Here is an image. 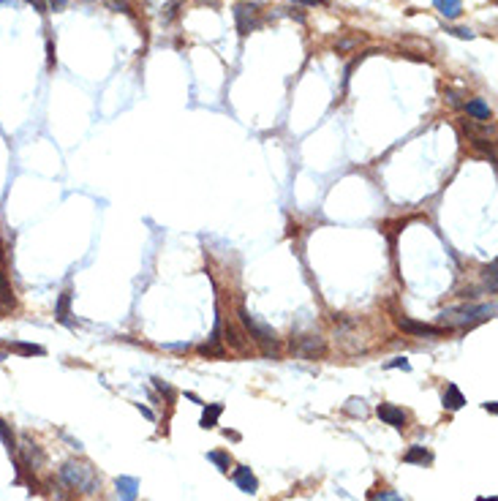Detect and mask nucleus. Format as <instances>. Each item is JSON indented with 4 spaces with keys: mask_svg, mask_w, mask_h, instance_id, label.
I'll return each instance as SVG.
<instances>
[{
    "mask_svg": "<svg viewBox=\"0 0 498 501\" xmlns=\"http://www.w3.org/2000/svg\"><path fill=\"white\" fill-rule=\"evenodd\" d=\"M376 414H379V420H382L384 425H392L395 431H406L408 417H406V411H403L400 406H395V403H379Z\"/></svg>",
    "mask_w": 498,
    "mask_h": 501,
    "instance_id": "nucleus-6",
    "label": "nucleus"
},
{
    "mask_svg": "<svg viewBox=\"0 0 498 501\" xmlns=\"http://www.w3.org/2000/svg\"><path fill=\"white\" fill-rule=\"evenodd\" d=\"M231 482H234L242 493H251V496L259 491V480H256V474H253L248 466H237L234 474H231Z\"/></svg>",
    "mask_w": 498,
    "mask_h": 501,
    "instance_id": "nucleus-8",
    "label": "nucleus"
},
{
    "mask_svg": "<svg viewBox=\"0 0 498 501\" xmlns=\"http://www.w3.org/2000/svg\"><path fill=\"white\" fill-rule=\"evenodd\" d=\"M433 6L439 8V14L446 19H457L463 14V0H433Z\"/></svg>",
    "mask_w": 498,
    "mask_h": 501,
    "instance_id": "nucleus-13",
    "label": "nucleus"
},
{
    "mask_svg": "<svg viewBox=\"0 0 498 501\" xmlns=\"http://www.w3.org/2000/svg\"><path fill=\"white\" fill-rule=\"evenodd\" d=\"M60 477L65 480V485H71L79 493H96L101 488V480L96 474V469L85 460H65L60 469Z\"/></svg>",
    "mask_w": 498,
    "mask_h": 501,
    "instance_id": "nucleus-2",
    "label": "nucleus"
},
{
    "mask_svg": "<svg viewBox=\"0 0 498 501\" xmlns=\"http://www.w3.org/2000/svg\"><path fill=\"white\" fill-rule=\"evenodd\" d=\"M237 316H240V322L245 325V330L248 335L256 340V343H262V346H276L278 338H276V330L273 327H267V325H262L259 319H253L242 305H240V311H237Z\"/></svg>",
    "mask_w": 498,
    "mask_h": 501,
    "instance_id": "nucleus-3",
    "label": "nucleus"
},
{
    "mask_svg": "<svg viewBox=\"0 0 498 501\" xmlns=\"http://www.w3.org/2000/svg\"><path fill=\"white\" fill-rule=\"evenodd\" d=\"M482 409H485V411H490V414H496V400H488V403H482Z\"/></svg>",
    "mask_w": 498,
    "mask_h": 501,
    "instance_id": "nucleus-28",
    "label": "nucleus"
},
{
    "mask_svg": "<svg viewBox=\"0 0 498 501\" xmlns=\"http://www.w3.org/2000/svg\"><path fill=\"white\" fill-rule=\"evenodd\" d=\"M368 501H406V499L400 493H395V491H382V493H371Z\"/></svg>",
    "mask_w": 498,
    "mask_h": 501,
    "instance_id": "nucleus-21",
    "label": "nucleus"
},
{
    "mask_svg": "<svg viewBox=\"0 0 498 501\" xmlns=\"http://www.w3.org/2000/svg\"><path fill=\"white\" fill-rule=\"evenodd\" d=\"M207 460H213L221 471H229V466H231V458H229V452H207Z\"/></svg>",
    "mask_w": 498,
    "mask_h": 501,
    "instance_id": "nucleus-19",
    "label": "nucleus"
},
{
    "mask_svg": "<svg viewBox=\"0 0 498 501\" xmlns=\"http://www.w3.org/2000/svg\"><path fill=\"white\" fill-rule=\"evenodd\" d=\"M346 411H351V414H360V417H362V414H365V400H362V398H351V400H349V406H346Z\"/></svg>",
    "mask_w": 498,
    "mask_h": 501,
    "instance_id": "nucleus-22",
    "label": "nucleus"
},
{
    "mask_svg": "<svg viewBox=\"0 0 498 501\" xmlns=\"http://www.w3.org/2000/svg\"><path fill=\"white\" fill-rule=\"evenodd\" d=\"M297 3H308V6H322L324 0H297Z\"/></svg>",
    "mask_w": 498,
    "mask_h": 501,
    "instance_id": "nucleus-29",
    "label": "nucleus"
},
{
    "mask_svg": "<svg viewBox=\"0 0 498 501\" xmlns=\"http://www.w3.org/2000/svg\"><path fill=\"white\" fill-rule=\"evenodd\" d=\"M0 362H6V351H0Z\"/></svg>",
    "mask_w": 498,
    "mask_h": 501,
    "instance_id": "nucleus-31",
    "label": "nucleus"
},
{
    "mask_svg": "<svg viewBox=\"0 0 498 501\" xmlns=\"http://www.w3.org/2000/svg\"><path fill=\"white\" fill-rule=\"evenodd\" d=\"M384 368H403V371H411V362H408L406 357H395V360H389Z\"/></svg>",
    "mask_w": 498,
    "mask_h": 501,
    "instance_id": "nucleus-23",
    "label": "nucleus"
},
{
    "mask_svg": "<svg viewBox=\"0 0 498 501\" xmlns=\"http://www.w3.org/2000/svg\"><path fill=\"white\" fill-rule=\"evenodd\" d=\"M136 409H139V411H142V414H145V417H147V420H156V414H153V411H150V409H147V406H142V403H136Z\"/></svg>",
    "mask_w": 498,
    "mask_h": 501,
    "instance_id": "nucleus-27",
    "label": "nucleus"
},
{
    "mask_svg": "<svg viewBox=\"0 0 498 501\" xmlns=\"http://www.w3.org/2000/svg\"><path fill=\"white\" fill-rule=\"evenodd\" d=\"M466 406V398H463V392L457 385H449L446 390H444V409H449V411H457V409H463Z\"/></svg>",
    "mask_w": 498,
    "mask_h": 501,
    "instance_id": "nucleus-11",
    "label": "nucleus"
},
{
    "mask_svg": "<svg viewBox=\"0 0 498 501\" xmlns=\"http://www.w3.org/2000/svg\"><path fill=\"white\" fill-rule=\"evenodd\" d=\"M291 351L297 357H302V360H316V357H322L327 351V343L319 335H300V338L291 340Z\"/></svg>",
    "mask_w": 498,
    "mask_h": 501,
    "instance_id": "nucleus-5",
    "label": "nucleus"
},
{
    "mask_svg": "<svg viewBox=\"0 0 498 501\" xmlns=\"http://www.w3.org/2000/svg\"><path fill=\"white\" fill-rule=\"evenodd\" d=\"M234 25H237V33L240 36H248L251 30H256L262 25L259 6H253V3H237L234 6Z\"/></svg>",
    "mask_w": 498,
    "mask_h": 501,
    "instance_id": "nucleus-4",
    "label": "nucleus"
},
{
    "mask_svg": "<svg viewBox=\"0 0 498 501\" xmlns=\"http://www.w3.org/2000/svg\"><path fill=\"white\" fill-rule=\"evenodd\" d=\"M446 33H452V36H457V39H474V30H471V28H449Z\"/></svg>",
    "mask_w": 498,
    "mask_h": 501,
    "instance_id": "nucleus-24",
    "label": "nucleus"
},
{
    "mask_svg": "<svg viewBox=\"0 0 498 501\" xmlns=\"http://www.w3.org/2000/svg\"><path fill=\"white\" fill-rule=\"evenodd\" d=\"M19 452H22V458H25V463H28V469L33 471V469H39L41 463H44V452L39 449L36 444H30L28 439H22V447H17Z\"/></svg>",
    "mask_w": 498,
    "mask_h": 501,
    "instance_id": "nucleus-10",
    "label": "nucleus"
},
{
    "mask_svg": "<svg viewBox=\"0 0 498 501\" xmlns=\"http://www.w3.org/2000/svg\"><path fill=\"white\" fill-rule=\"evenodd\" d=\"M11 351H17V354H22V357H33V354L44 357V354H47V349H44V346H39V343H22V340L11 343Z\"/></svg>",
    "mask_w": 498,
    "mask_h": 501,
    "instance_id": "nucleus-18",
    "label": "nucleus"
},
{
    "mask_svg": "<svg viewBox=\"0 0 498 501\" xmlns=\"http://www.w3.org/2000/svg\"><path fill=\"white\" fill-rule=\"evenodd\" d=\"M466 112H468V117H474V120H490V107H488V101L485 99H471L468 104H466Z\"/></svg>",
    "mask_w": 498,
    "mask_h": 501,
    "instance_id": "nucleus-12",
    "label": "nucleus"
},
{
    "mask_svg": "<svg viewBox=\"0 0 498 501\" xmlns=\"http://www.w3.org/2000/svg\"><path fill=\"white\" fill-rule=\"evenodd\" d=\"M397 327L408 335H430V338H439L446 330L444 327H433V325H422V322H414L408 316H397Z\"/></svg>",
    "mask_w": 498,
    "mask_h": 501,
    "instance_id": "nucleus-7",
    "label": "nucleus"
},
{
    "mask_svg": "<svg viewBox=\"0 0 498 501\" xmlns=\"http://www.w3.org/2000/svg\"><path fill=\"white\" fill-rule=\"evenodd\" d=\"M110 3L114 6V8H117V11H123V14H131V6H128L125 0H110Z\"/></svg>",
    "mask_w": 498,
    "mask_h": 501,
    "instance_id": "nucleus-25",
    "label": "nucleus"
},
{
    "mask_svg": "<svg viewBox=\"0 0 498 501\" xmlns=\"http://www.w3.org/2000/svg\"><path fill=\"white\" fill-rule=\"evenodd\" d=\"M0 308L3 311H11L14 308V289L8 286V278L3 273V267H0Z\"/></svg>",
    "mask_w": 498,
    "mask_h": 501,
    "instance_id": "nucleus-16",
    "label": "nucleus"
},
{
    "mask_svg": "<svg viewBox=\"0 0 498 501\" xmlns=\"http://www.w3.org/2000/svg\"><path fill=\"white\" fill-rule=\"evenodd\" d=\"M55 316H57V322L60 325H71V292L65 289L60 297H57V305H55Z\"/></svg>",
    "mask_w": 498,
    "mask_h": 501,
    "instance_id": "nucleus-14",
    "label": "nucleus"
},
{
    "mask_svg": "<svg viewBox=\"0 0 498 501\" xmlns=\"http://www.w3.org/2000/svg\"><path fill=\"white\" fill-rule=\"evenodd\" d=\"M477 501H498V496H479Z\"/></svg>",
    "mask_w": 498,
    "mask_h": 501,
    "instance_id": "nucleus-30",
    "label": "nucleus"
},
{
    "mask_svg": "<svg viewBox=\"0 0 498 501\" xmlns=\"http://www.w3.org/2000/svg\"><path fill=\"white\" fill-rule=\"evenodd\" d=\"M403 460H406V463H419V466H428V463H433V455H430L425 447H411V449L403 455Z\"/></svg>",
    "mask_w": 498,
    "mask_h": 501,
    "instance_id": "nucleus-17",
    "label": "nucleus"
},
{
    "mask_svg": "<svg viewBox=\"0 0 498 501\" xmlns=\"http://www.w3.org/2000/svg\"><path fill=\"white\" fill-rule=\"evenodd\" d=\"M0 3H11V0H0Z\"/></svg>",
    "mask_w": 498,
    "mask_h": 501,
    "instance_id": "nucleus-32",
    "label": "nucleus"
},
{
    "mask_svg": "<svg viewBox=\"0 0 498 501\" xmlns=\"http://www.w3.org/2000/svg\"><path fill=\"white\" fill-rule=\"evenodd\" d=\"M221 414H223L221 403H207V406H205V411H202V422H199V425H202L205 431H207V428H216Z\"/></svg>",
    "mask_w": 498,
    "mask_h": 501,
    "instance_id": "nucleus-15",
    "label": "nucleus"
},
{
    "mask_svg": "<svg viewBox=\"0 0 498 501\" xmlns=\"http://www.w3.org/2000/svg\"><path fill=\"white\" fill-rule=\"evenodd\" d=\"M114 488H117L120 501L139 499V480H136V477H117V480H114Z\"/></svg>",
    "mask_w": 498,
    "mask_h": 501,
    "instance_id": "nucleus-9",
    "label": "nucleus"
},
{
    "mask_svg": "<svg viewBox=\"0 0 498 501\" xmlns=\"http://www.w3.org/2000/svg\"><path fill=\"white\" fill-rule=\"evenodd\" d=\"M28 3H30V6H36V11H39V14H47V11H50V8H47V0H28Z\"/></svg>",
    "mask_w": 498,
    "mask_h": 501,
    "instance_id": "nucleus-26",
    "label": "nucleus"
},
{
    "mask_svg": "<svg viewBox=\"0 0 498 501\" xmlns=\"http://www.w3.org/2000/svg\"><path fill=\"white\" fill-rule=\"evenodd\" d=\"M0 439L6 442L8 452H17V442H14V433H11V428L6 425V420H0Z\"/></svg>",
    "mask_w": 498,
    "mask_h": 501,
    "instance_id": "nucleus-20",
    "label": "nucleus"
},
{
    "mask_svg": "<svg viewBox=\"0 0 498 501\" xmlns=\"http://www.w3.org/2000/svg\"><path fill=\"white\" fill-rule=\"evenodd\" d=\"M496 314V303H485V305H455V308H444L439 314V327L444 330H455V327H468L485 319H493Z\"/></svg>",
    "mask_w": 498,
    "mask_h": 501,
    "instance_id": "nucleus-1",
    "label": "nucleus"
}]
</instances>
